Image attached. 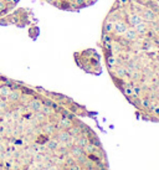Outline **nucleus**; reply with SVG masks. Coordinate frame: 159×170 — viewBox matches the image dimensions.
<instances>
[{
    "label": "nucleus",
    "instance_id": "3",
    "mask_svg": "<svg viewBox=\"0 0 159 170\" xmlns=\"http://www.w3.org/2000/svg\"><path fill=\"white\" fill-rule=\"evenodd\" d=\"M11 88L6 84H0V97H8Z\"/></svg>",
    "mask_w": 159,
    "mask_h": 170
},
{
    "label": "nucleus",
    "instance_id": "2",
    "mask_svg": "<svg viewBox=\"0 0 159 170\" xmlns=\"http://www.w3.org/2000/svg\"><path fill=\"white\" fill-rule=\"evenodd\" d=\"M52 6L66 11H80L82 9L90 8L97 0H45Z\"/></svg>",
    "mask_w": 159,
    "mask_h": 170
},
{
    "label": "nucleus",
    "instance_id": "1",
    "mask_svg": "<svg viewBox=\"0 0 159 170\" xmlns=\"http://www.w3.org/2000/svg\"><path fill=\"white\" fill-rule=\"evenodd\" d=\"M101 48L116 87L139 117L159 122V0H114Z\"/></svg>",
    "mask_w": 159,
    "mask_h": 170
},
{
    "label": "nucleus",
    "instance_id": "4",
    "mask_svg": "<svg viewBox=\"0 0 159 170\" xmlns=\"http://www.w3.org/2000/svg\"><path fill=\"white\" fill-rule=\"evenodd\" d=\"M81 169H82V166L78 163H75V164H72V165L68 166V170H81Z\"/></svg>",
    "mask_w": 159,
    "mask_h": 170
}]
</instances>
